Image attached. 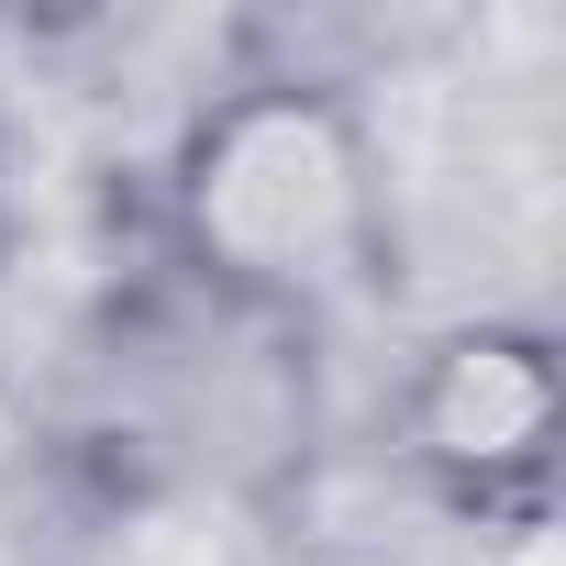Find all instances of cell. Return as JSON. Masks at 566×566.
<instances>
[{"instance_id": "2", "label": "cell", "mask_w": 566, "mask_h": 566, "mask_svg": "<svg viewBox=\"0 0 566 566\" xmlns=\"http://www.w3.org/2000/svg\"><path fill=\"white\" fill-rule=\"evenodd\" d=\"M555 433H566V378L533 323H444L400 378V444L467 511L544 489Z\"/></svg>"}, {"instance_id": "1", "label": "cell", "mask_w": 566, "mask_h": 566, "mask_svg": "<svg viewBox=\"0 0 566 566\" xmlns=\"http://www.w3.org/2000/svg\"><path fill=\"white\" fill-rule=\"evenodd\" d=\"M167 222L222 301L334 312L378 277L389 167H378L367 112L334 78H244L178 123Z\"/></svg>"}]
</instances>
